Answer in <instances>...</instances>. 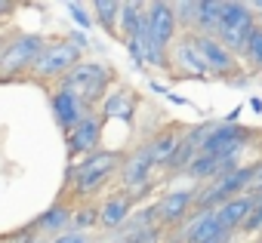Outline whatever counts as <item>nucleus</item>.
<instances>
[{
  "label": "nucleus",
  "mask_w": 262,
  "mask_h": 243,
  "mask_svg": "<svg viewBox=\"0 0 262 243\" xmlns=\"http://www.w3.org/2000/svg\"><path fill=\"white\" fill-rule=\"evenodd\" d=\"M219 234L222 228L216 225V209H191V215L182 222L179 243H210Z\"/></svg>",
  "instance_id": "13"
},
{
  "label": "nucleus",
  "mask_w": 262,
  "mask_h": 243,
  "mask_svg": "<svg viewBox=\"0 0 262 243\" xmlns=\"http://www.w3.org/2000/svg\"><path fill=\"white\" fill-rule=\"evenodd\" d=\"M77 62H80V50H77L71 40H56V43H47V46L40 50V56L34 59L31 71H34L37 77L50 80V77H65Z\"/></svg>",
  "instance_id": "5"
},
{
  "label": "nucleus",
  "mask_w": 262,
  "mask_h": 243,
  "mask_svg": "<svg viewBox=\"0 0 262 243\" xmlns=\"http://www.w3.org/2000/svg\"><path fill=\"white\" fill-rule=\"evenodd\" d=\"M194 209V191H167L155 203V215L161 225H182Z\"/></svg>",
  "instance_id": "12"
},
{
  "label": "nucleus",
  "mask_w": 262,
  "mask_h": 243,
  "mask_svg": "<svg viewBox=\"0 0 262 243\" xmlns=\"http://www.w3.org/2000/svg\"><path fill=\"white\" fill-rule=\"evenodd\" d=\"M182 173H185L188 179H194L198 185H207V182H213V179L219 176V157H213V154H198Z\"/></svg>",
  "instance_id": "20"
},
{
  "label": "nucleus",
  "mask_w": 262,
  "mask_h": 243,
  "mask_svg": "<svg viewBox=\"0 0 262 243\" xmlns=\"http://www.w3.org/2000/svg\"><path fill=\"white\" fill-rule=\"evenodd\" d=\"M167 59H170V65H173L182 77H198V80H207V77H210V68H207L204 56L198 53L191 34L176 37L173 46H170V53H167Z\"/></svg>",
  "instance_id": "8"
},
{
  "label": "nucleus",
  "mask_w": 262,
  "mask_h": 243,
  "mask_svg": "<svg viewBox=\"0 0 262 243\" xmlns=\"http://www.w3.org/2000/svg\"><path fill=\"white\" fill-rule=\"evenodd\" d=\"M68 13L74 16V22H77L80 28H90V25H93V19H90V13H86V10H83L80 4H68Z\"/></svg>",
  "instance_id": "28"
},
{
  "label": "nucleus",
  "mask_w": 262,
  "mask_h": 243,
  "mask_svg": "<svg viewBox=\"0 0 262 243\" xmlns=\"http://www.w3.org/2000/svg\"><path fill=\"white\" fill-rule=\"evenodd\" d=\"M71 222L77 225V231H83V228H93V225H99V209L86 206V209H80L77 215H71Z\"/></svg>",
  "instance_id": "27"
},
{
  "label": "nucleus",
  "mask_w": 262,
  "mask_h": 243,
  "mask_svg": "<svg viewBox=\"0 0 262 243\" xmlns=\"http://www.w3.org/2000/svg\"><path fill=\"white\" fill-rule=\"evenodd\" d=\"M241 231L244 234H262V200L253 206V212L247 215V222L241 225Z\"/></svg>",
  "instance_id": "26"
},
{
  "label": "nucleus",
  "mask_w": 262,
  "mask_h": 243,
  "mask_svg": "<svg viewBox=\"0 0 262 243\" xmlns=\"http://www.w3.org/2000/svg\"><path fill=\"white\" fill-rule=\"evenodd\" d=\"M222 243H234V234H231V237H228V240H222Z\"/></svg>",
  "instance_id": "34"
},
{
  "label": "nucleus",
  "mask_w": 262,
  "mask_h": 243,
  "mask_svg": "<svg viewBox=\"0 0 262 243\" xmlns=\"http://www.w3.org/2000/svg\"><path fill=\"white\" fill-rule=\"evenodd\" d=\"M222 4H225V0H198V13H194L191 34H210V37H216L219 19H222Z\"/></svg>",
  "instance_id": "19"
},
{
  "label": "nucleus",
  "mask_w": 262,
  "mask_h": 243,
  "mask_svg": "<svg viewBox=\"0 0 262 243\" xmlns=\"http://www.w3.org/2000/svg\"><path fill=\"white\" fill-rule=\"evenodd\" d=\"M111 80H114V74H111L108 65H102V62H77V65L62 77V86H59V89L77 95L86 108H93V105L105 95V89H108Z\"/></svg>",
  "instance_id": "2"
},
{
  "label": "nucleus",
  "mask_w": 262,
  "mask_h": 243,
  "mask_svg": "<svg viewBox=\"0 0 262 243\" xmlns=\"http://www.w3.org/2000/svg\"><path fill=\"white\" fill-rule=\"evenodd\" d=\"M145 16H148V31H151V40H155V50L167 59L173 40L179 37V25H176V16H173V4H164V0H155V4L145 7ZM170 62V59H167Z\"/></svg>",
  "instance_id": "6"
},
{
  "label": "nucleus",
  "mask_w": 262,
  "mask_h": 243,
  "mask_svg": "<svg viewBox=\"0 0 262 243\" xmlns=\"http://www.w3.org/2000/svg\"><path fill=\"white\" fill-rule=\"evenodd\" d=\"M194 13H198V4H194V0H179V4H173L176 25L185 28V34H191V28H194Z\"/></svg>",
  "instance_id": "25"
},
{
  "label": "nucleus",
  "mask_w": 262,
  "mask_h": 243,
  "mask_svg": "<svg viewBox=\"0 0 262 243\" xmlns=\"http://www.w3.org/2000/svg\"><path fill=\"white\" fill-rule=\"evenodd\" d=\"M259 203V197L250 191V194H241V197H231L225 200L219 209H216V225L225 231V234H237L241 225L247 222V215L253 212V206Z\"/></svg>",
  "instance_id": "14"
},
{
  "label": "nucleus",
  "mask_w": 262,
  "mask_h": 243,
  "mask_svg": "<svg viewBox=\"0 0 262 243\" xmlns=\"http://www.w3.org/2000/svg\"><path fill=\"white\" fill-rule=\"evenodd\" d=\"M241 59L250 62V71H262V28L259 25L250 31V37L241 50Z\"/></svg>",
  "instance_id": "24"
},
{
  "label": "nucleus",
  "mask_w": 262,
  "mask_h": 243,
  "mask_svg": "<svg viewBox=\"0 0 262 243\" xmlns=\"http://www.w3.org/2000/svg\"><path fill=\"white\" fill-rule=\"evenodd\" d=\"M155 160H151V151L148 145H139L133 154H126L123 163H120V182L126 191H133V188H142L151 182V173H155Z\"/></svg>",
  "instance_id": "11"
},
{
  "label": "nucleus",
  "mask_w": 262,
  "mask_h": 243,
  "mask_svg": "<svg viewBox=\"0 0 262 243\" xmlns=\"http://www.w3.org/2000/svg\"><path fill=\"white\" fill-rule=\"evenodd\" d=\"M253 194H256V197H259V200H262V188H259V191H253Z\"/></svg>",
  "instance_id": "35"
},
{
  "label": "nucleus",
  "mask_w": 262,
  "mask_h": 243,
  "mask_svg": "<svg viewBox=\"0 0 262 243\" xmlns=\"http://www.w3.org/2000/svg\"><path fill=\"white\" fill-rule=\"evenodd\" d=\"M102 117H114V120H123V124H129V120L136 117V95L129 89H111V95H105L102 102Z\"/></svg>",
  "instance_id": "18"
},
{
  "label": "nucleus",
  "mask_w": 262,
  "mask_h": 243,
  "mask_svg": "<svg viewBox=\"0 0 262 243\" xmlns=\"http://www.w3.org/2000/svg\"><path fill=\"white\" fill-rule=\"evenodd\" d=\"M123 163V154L120 151H93L86 154L77 166L68 169V179L74 185V194L86 197V194H96Z\"/></svg>",
  "instance_id": "1"
},
{
  "label": "nucleus",
  "mask_w": 262,
  "mask_h": 243,
  "mask_svg": "<svg viewBox=\"0 0 262 243\" xmlns=\"http://www.w3.org/2000/svg\"><path fill=\"white\" fill-rule=\"evenodd\" d=\"M142 13H145V4H120V13H117V34L123 37V43L136 34L139 22H142Z\"/></svg>",
  "instance_id": "21"
},
{
  "label": "nucleus",
  "mask_w": 262,
  "mask_h": 243,
  "mask_svg": "<svg viewBox=\"0 0 262 243\" xmlns=\"http://www.w3.org/2000/svg\"><path fill=\"white\" fill-rule=\"evenodd\" d=\"M182 136H185V127H167V130H161L155 139H148L145 145H148V151H151V160H155V166H167V160L179 151V145H182Z\"/></svg>",
  "instance_id": "17"
},
{
  "label": "nucleus",
  "mask_w": 262,
  "mask_h": 243,
  "mask_svg": "<svg viewBox=\"0 0 262 243\" xmlns=\"http://www.w3.org/2000/svg\"><path fill=\"white\" fill-rule=\"evenodd\" d=\"M256 28V19L250 13L247 4H241V0H225L222 4V19H219V28H216V40L241 59V50L250 37V31Z\"/></svg>",
  "instance_id": "3"
},
{
  "label": "nucleus",
  "mask_w": 262,
  "mask_h": 243,
  "mask_svg": "<svg viewBox=\"0 0 262 243\" xmlns=\"http://www.w3.org/2000/svg\"><path fill=\"white\" fill-rule=\"evenodd\" d=\"M53 243H90V237H86L83 231H65V234H59Z\"/></svg>",
  "instance_id": "29"
},
{
  "label": "nucleus",
  "mask_w": 262,
  "mask_h": 243,
  "mask_svg": "<svg viewBox=\"0 0 262 243\" xmlns=\"http://www.w3.org/2000/svg\"><path fill=\"white\" fill-rule=\"evenodd\" d=\"M194 37V46H198V53L204 56V62H207V68H210V77H222V80H228V77H234L237 71H241V59L237 56H231L216 37H210V34H191Z\"/></svg>",
  "instance_id": "7"
},
{
  "label": "nucleus",
  "mask_w": 262,
  "mask_h": 243,
  "mask_svg": "<svg viewBox=\"0 0 262 243\" xmlns=\"http://www.w3.org/2000/svg\"><path fill=\"white\" fill-rule=\"evenodd\" d=\"M99 139H102V120H99L96 114H86L77 127H71V130L65 133V145H68V154H71V157H86V154H93L96 145H99Z\"/></svg>",
  "instance_id": "10"
},
{
  "label": "nucleus",
  "mask_w": 262,
  "mask_h": 243,
  "mask_svg": "<svg viewBox=\"0 0 262 243\" xmlns=\"http://www.w3.org/2000/svg\"><path fill=\"white\" fill-rule=\"evenodd\" d=\"M10 10H13V7L7 4V0H0V16H4V13H10Z\"/></svg>",
  "instance_id": "33"
},
{
  "label": "nucleus",
  "mask_w": 262,
  "mask_h": 243,
  "mask_svg": "<svg viewBox=\"0 0 262 243\" xmlns=\"http://www.w3.org/2000/svg\"><path fill=\"white\" fill-rule=\"evenodd\" d=\"M43 46L47 43H43L40 34H25V37L13 40L4 53H0V71H4V74H16L22 68H31Z\"/></svg>",
  "instance_id": "9"
},
{
  "label": "nucleus",
  "mask_w": 262,
  "mask_h": 243,
  "mask_svg": "<svg viewBox=\"0 0 262 243\" xmlns=\"http://www.w3.org/2000/svg\"><path fill=\"white\" fill-rule=\"evenodd\" d=\"M241 114H244V105H237V108H231V111H228V114L222 117V124H225V127H234V124H237V120H241Z\"/></svg>",
  "instance_id": "30"
},
{
  "label": "nucleus",
  "mask_w": 262,
  "mask_h": 243,
  "mask_svg": "<svg viewBox=\"0 0 262 243\" xmlns=\"http://www.w3.org/2000/svg\"><path fill=\"white\" fill-rule=\"evenodd\" d=\"M133 215V197H129L126 191H117L111 194L102 206H99V225L108 228V231H117L123 228V222Z\"/></svg>",
  "instance_id": "16"
},
{
  "label": "nucleus",
  "mask_w": 262,
  "mask_h": 243,
  "mask_svg": "<svg viewBox=\"0 0 262 243\" xmlns=\"http://www.w3.org/2000/svg\"><path fill=\"white\" fill-rule=\"evenodd\" d=\"M250 108H253L256 114H262V99H259V95H253V99H250Z\"/></svg>",
  "instance_id": "32"
},
{
  "label": "nucleus",
  "mask_w": 262,
  "mask_h": 243,
  "mask_svg": "<svg viewBox=\"0 0 262 243\" xmlns=\"http://www.w3.org/2000/svg\"><path fill=\"white\" fill-rule=\"evenodd\" d=\"M53 114H56V120H59V127L68 133L71 127H77L80 120L90 114V108H86L77 95H71V92H65V89H56V92H53Z\"/></svg>",
  "instance_id": "15"
},
{
  "label": "nucleus",
  "mask_w": 262,
  "mask_h": 243,
  "mask_svg": "<svg viewBox=\"0 0 262 243\" xmlns=\"http://www.w3.org/2000/svg\"><path fill=\"white\" fill-rule=\"evenodd\" d=\"M253 136H256V133L247 130V127H241V124H234V127L216 124V127L210 130V136L204 139L201 154H213V157H219V160H241V154H244V148L250 145Z\"/></svg>",
  "instance_id": "4"
},
{
  "label": "nucleus",
  "mask_w": 262,
  "mask_h": 243,
  "mask_svg": "<svg viewBox=\"0 0 262 243\" xmlns=\"http://www.w3.org/2000/svg\"><path fill=\"white\" fill-rule=\"evenodd\" d=\"M65 225H71V209L68 206H50L31 228H37V231H53V234H62V228Z\"/></svg>",
  "instance_id": "22"
},
{
  "label": "nucleus",
  "mask_w": 262,
  "mask_h": 243,
  "mask_svg": "<svg viewBox=\"0 0 262 243\" xmlns=\"http://www.w3.org/2000/svg\"><path fill=\"white\" fill-rule=\"evenodd\" d=\"M262 188V160H256V176H253V191Z\"/></svg>",
  "instance_id": "31"
},
{
  "label": "nucleus",
  "mask_w": 262,
  "mask_h": 243,
  "mask_svg": "<svg viewBox=\"0 0 262 243\" xmlns=\"http://www.w3.org/2000/svg\"><path fill=\"white\" fill-rule=\"evenodd\" d=\"M93 13H96V22H99L108 34H117V13H120V4H117V0H96V4H93Z\"/></svg>",
  "instance_id": "23"
}]
</instances>
